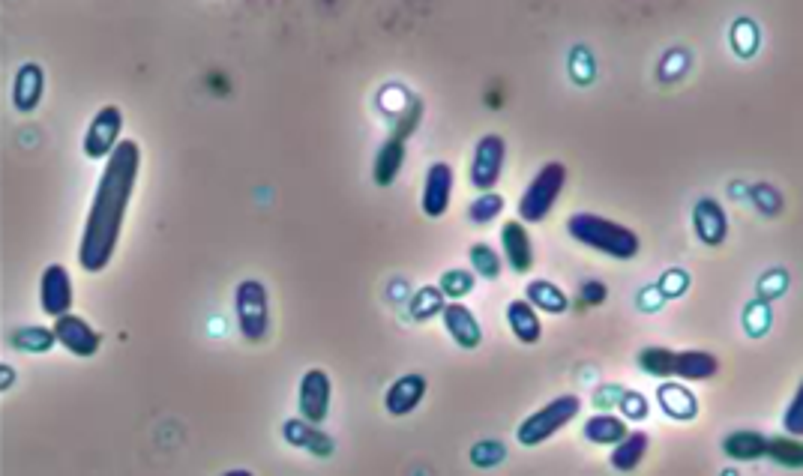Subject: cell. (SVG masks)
Returning <instances> with one entry per match:
<instances>
[{
	"instance_id": "cell-33",
	"label": "cell",
	"mask_w": 803,
	"mask_h": 476,
	"mask_svg": "<svg viewBox=\"0 0 803 476\" xmlns=\"http://www.w3.org/2000/svg\"><path fill=\"white\" fill-rule=\"evenodd\" d=\"M504 456H507V450H504L501 441H483V444H477L471 450V462L480 465V468H492V465L504 462Z\"/></svg>"
},
{
	"instance_id": "cell-7",
	"label": "cell",
	"mask_w": 803,
	"mask_h": 476,
	"mask_svg": "<svg viewBox=\"0 0 803 476\" xmlns=\"http://www.w3.org/2000/svg\"><path fill=\"white\" fill-rule=\"evenodd\" d=\"M504 159H507V141L498 132H489L477 141L474 156H471V168H468V180L474 189L489 192L498 186L501 174H504Z\"/></svg>"
},
{
	"instance_id": "cell-25",
	"label": "cell",
	"mask_w": 803,
	"mask_h": 476,
	"mask_svg": "<svg viewBox=\"0 0 803 476\" xmlns=\"http://www.w3.org/2000/svg\"><path fill=\"white\" fill-rule=\"evenodd\" d=\"M627 420L615 417V414H594L591 420H585L582 435L585 441L597 444V447H615L624 435H627Z\"/></svg>"
},
{
	"instance_id": "cell-29",
	"label": "cell",
	"mask_w": 803,
	"mask_h": 476,
	"mask_svg": "<svg viewBox=\"0 0 803 476\" xmlns=\"http://www.w3.org/2000/svg\"><path fill=\"white\" fill-rule=\"evenodd\" d=\"M504 207H507L504 195L489 189V192H480V195L468 204V219H471L474 225H489V222H495V219L504 213Z\"/></svg>"
},
{
	"instance_id": "cell-24",
	"label": "cell",
	"mask_w": 803,
	"mask_h": 476,
	"mask_svg": "<svg viewBox=\"0 0 803 476\" xmlns=\"http://www.w3.org/2000/svg\"><path fill=\"white\" fill-rule=\"evenodd\" d=\"M6 345L15 348V351H21V354H48V351L57 345V333H54V327L48 330V327H33V324H27V327H15V330H9Z\"/></svg>"
},
{
	"instance_id": "cell-38",
	"label": "cell",
	"mask_w": 803,
	"mask_h": 476,
	"mask_svg": "<svg viewBox=\"0 0 803 476\" xmlns=\"http://www.w3.org/2000/svg\"><path fill=\"white\" fill-rule=\"evenodd\" d=\"M9 381H12V372H9V369H6V366H3V390H6V387H9Z\"/></svg>"
},
{
	"instance_id": "cell-32",
	"label": "cell",
	"mask_w": 803,
	"mask_h": 476,
	"mask_svg": "<svg viewBox=\"0 0 803 476\" xmlns=\"http://www.w3.org/2000/svg\"><path fill=\"white\" fill-rule=\"evenodd\" d=\"M474 285H477V273H474V270H447V273H441V279H438V288H441L444 297H450V300H462L465 294L474 291Z\"/></svg>"
},
{
	"instance_id": "cell-36",
	"label": "cell",
	"mask_w": 803,
	"mask_h": 476,
	"mask_svg": "<svg viewBox=\"0 0 803 476\" xmlns=\"http://www.w3.org/2000/svg\"><path fill=\"white\" fill-rule=\"evenodd\" d=\"M603 300H606V285L600 279L582 282V291H579V303L582 306H600Z\"/></svg>"
},
{
	"instance_id": "cell-13",
	"label": "cell",
	"mask_w": 803,
	"mask_h": 476,
	"mask_svg": "<svg viewBox=\"0 0 803 476\" xmlns=\"http://www.w3.org/2000/svg\"><path fill=\"white\" fill-rule=\"evenodd\" d=\"M501 249H504V264H510L513 273H531L534 270V243L528 234V225L522 219H510L501 228Z\"/></svg>"
},
{
	"instance_id": "cell-34",
	"label": "cell",
	"mask_w": 803,
	"mask_h": 476,
	"mask_svg": "<svg viewBox=\"0 0 803 476\" xmlns=\"http://www.w3.org/2000/svg\"><path fill=\"white\" fill-rule=\"evenodd\" d=\"M621 405V411H624V417L627 420H645L648 414H651V408H648V399L642 396V393H621V399H618Z\"/></svg>"
},
{
	"instance_id": "cell-18",
	"label": "cell",
	"mask_w": 803,
	"mask_h": 476,
	"mask_svg": "<svg viewBox=\"0 0 803 476\" xmlns=\"http://www.w3.org/2000/svg\"><path fill=\"white\" fill-rule=\"evenodd\" d=\"M507 324L513 330V336L522 342V345H537L543 339V321H540V312L528 303V300H513L507 306Z\"/></svg>"
},
{
	"instance_id": "cell-3",
	"label": "cell",
	"mask_w": 803,
	"mask_h": 476,
	"mask_svg": "<svg viewBox=\"0 0 803 476\" xmlns=\"http://www.w3.org/2000/svg\"><path fill=\"white\" fill-rule=\"evenodd\" d=\"M564 186H567V165H564V162H546V165L531 177L528 189H525L522 198H519V219H522L525 225H537V222H543V219L555 210V204H558Z\"/></svg>"
},
{
	"instance_id": "cell-11",
	"label": "cell",
	"mask_w": 803,
	"mask_h": 476,
	"mask_svg": "<svg viewBox=\"0 0 803 476\" xmlns=\"http://www.w3.org/2000/svg\"><path fill=\"white\" fill-rule=\"evenodd\" d=\"M54 333H57V345H63L72 357H81V360H90L102 345V336L84 318L72 312L54 318Z\"/></svg>"
},
{
	"instance_id": "cell-15",
	"label": "cell",
	"mask_w": 803,
	"mask_h": 476,
	"mask_svg": "<svg viewBox=\"0 0 803 476\" xmlns=\"http://www.w3.org/2000/svg\"><path fill=\"white\" fill-rule=\"evenodd\" d=\"M429 381L423 375H402L396 378L387 393H384V408L390 417H408L420 408V402L426 399Z\"/></svg>"
},
{
	"instance_id": "cell-12",
	"label": "cell",
	"mask_w": 803,
	"mask_h": 476,
	"mask_svg": "<svg viewBox=\"0 0 803 476\" xmlns=\"http://www.w3.org/2000/svg\"><path fill=\"white\" fill-rule=\"evenodd\" d=\"M441 321H444V330L450 333V339L465 348V351H474L483 345V327L477 321V315L462 303V300H450L444 303L441 309Z\"/></svg>"
},
{
	"instance_id": "cell-31",
	"label": "cell",
	"mask_w": 803,
	"mask_h": 476,
	"mask_svg": "<svg viewBox=\"0 0 803 476\" xmlns=\"http://www.w3.org/2000/svg\"><path fill=\"white\" fill-rule=\"evenodd\" d=\"M444 303H447V300H444V291H441L438 285H426V288H420V291L414 294V300H411V318L423 324V321L441 315Z\"/></svg>"
},
{
	"instance_id": "cell-27",
	"label": "cell",
	"mask_w": 803,
	"mask_h": 476,
	"mask_svg": "<svg viewBox=\"0 0 803 476\" xmlns=\"http://www.w3.org/2000/svg\"><path fill=\"white\" fill-rule=\"evenodd\" d=\"M765 459H771L774 465H783V468H801L803 465L801 438H795V435L768 438V444H765Z\"/></svg>"
},
{
	"instance_id": "cell-23",
	"label": "cell",
	"mask_w": 803,
	"mask_h": 476,
	"mask_svg": "<svg viewBox=\"0 0 803 476\" xmlns=\"http://www.w3.org/2000/svg\"><path fill=\"white\" fill-rule=\"evenodd\" d=\"M657 399L672 420H696L699 414V399L684 384H660Z\"/></svg>"
},
{
	"instance_id": "cell-2",
	"label": "cell",
	"mask_w": 803,
	"mask_h": 476,
	"mask_svg": "<svg viewBox=\"0 0 803 476\" xmlns=\"http://www.w3.org/2000/svg\"><path fill=\"white\" fill-rule=\"evenodd\" d=\"M567 231L576 243L594 252H603L615 261H633L642 249V240L633 228L612 222L606 216H597V213H573L567 222Z\"/></svg>"
},
{
	"instance_id": "cell-17",
	"label": "cell",
	"mask_w": 803,
	"mask_h": 476,
	"mask_svg": "<svg viewBox=\"0 0 803 476\" xmlns=\"http://www.w3.org/2000/svg\"><path fill=\"white\" fill-rule=\"evenodd\" d=\"M693 228L699 234L702 243L708 246H720L729 234V219H726V210L720 201L714 198H702L693 210Z\"/></svg>"
},
{
	"instance_id": "cell-28",
	"label": "cell",
	"mask_w": 803,
	"mask_h": 476,
	"mask_svg": "<svg viewBox=\"0 0 803 476\" xmlns=\"http://www.w3.org/2000/svg\"><path fill=\"white\" fill-rule=\"evenodd\" d=\"M639 369L648 372L651 378H675V351L663 348V345H651L645 351H639Z\"/></svg>"
},
{
	"instance_id": "cell-19",
	"label": "cell",
	"mask_w": 803,
	"mask_h": 476,
	"mask_svg": "<svg viewBox=\"0 0 803 476\" xmlns=\"http://www.w3.org/2000/svg\"><path fill=\"white\" fill-rule=\"evenodd\" d=\"M405 153H408V150H405V138L390 135V138L381 144L378 156H375L372 180H375L378 186H393L396 177H399V171H402V165H405Z\"/></svg>"
},
{
	"instance_id": "cell-22",
	"label": "cell",
	"mask_w": 803,
	"mask_h": 476,
	"mask_svg": "<svg viewBox=\"0 0 803 476\" xmlns=\"http://www.w3.org/2000/svg\"><path fill=\"white\" fill-rule=\"evenodd\" d=\"M648 447H651V438L645 435V432H627L618 444H615V450H612V468L618 471V474H633L639 465H642V459L648 456Z\"/></svg>"
},
{
	"instance_id": "cell-26",
	"label": "cell",
	"mask_w": 803,
	"mask_h": 476,
	"mask_svg": "<svg viewBox=\"0 0 803 476\" xmlns=\"http://www.w3.org/2000/svg\"><path fill=\"white\" fill-rule=\"evenodd\" d=\"M765 444H768V438L762 432L741 429V432H729L723 438V453L735 462H756V459H765Z\"/></svg>"
},
{
	"instance_id": "cell-10",
	"label": "cell",
	"mask_w": 803,
	"mask_h": 476,
	"mask_svg": "<svg viewBox=\"0 0 803 476\" xmlns=\"http://www.w3.org/2000/svg\"><path fill=\"white\" fill-rule=\"evenodd\" d=\"M72 300H75V291H72V276L63 264H48L42 270V279H39V306L45 315L51 318H60L66 312H72Z\"/></svg>"
},
{
	"instance_id": "cell-4",
	"label": "cell",
	"mask_w": 803,
	"mask_h": 476,
	"mask_svg": "<svg viewBox=\"0 0 803 476\" xmlns=\"http://www.w3.org/2000/svg\"><path fill=\"white\" fill-rule=\"evenodd\" d=\"M582 414V399L567 393V396H558L552 399L549 405H543L540 411H534L528 420L519 423L516 429V441L522 447H540L546 444L549 438H555L561 429H567L576 417Z\"/></svg>"
},
{
	"instance_id": "cell-5",
	"label": "cell",
	"mask_w": 803,
	"mask_h": 476,
	"mask_svg": "<svg viewBox=\"0 0 803 476\" xmlns=\"http://www.w3.org/2000/svg\"><path fill=\"white\" fill-rule=\"evenodd\" d=\"M234 315H237V330L246 342L258 345L270 333V297L264 282L258 279H243L234 291Z\"/></svg>"
},
{
	"instance_id": "cell-14",
	"label": "cell",
	"mask_w": 803,
	"mask_h": 476,
	"mask_svg": "<svg viewBox=\"0 0 803 476\" xmlns=\"http://www.w3.org/2000/svg\"><path fill=\"white\" fill-rule=\"evenodd\" d=\"M42 96H45V69L39 63H33V60L21 63L15 69V78H12V105H15V111H21V114L36 111Z\"/></svg>"
},
{
	"instance_id": "cell-30",
	"label": "cell",
	"mask_w": 803,
	"mask_h": 476,
	"mask_svg": "<svg viewBox=\"0 0 803 476\" xmlns=\"http://www.w3.org/2000/svg\"><path fill=\"white\" fill-rule=\"evenodd\" d=\"M468 258H471V270L480 276V279H498L501 273H504V258L492 249V246H486V243H477V246H471V252H468Z\"/></svg>"
},
{
	"instance_id": "cell-20",
	"label": "cell",
	"mask_w": 803,
	"mask_h": 476,
	"mask_svg": "<svg viewBox=\"0 0 803 476\" xmlns=\"http://www.w3.org/2000/svg\"><path fill=\"white\" fill-rule=\"evenodd\" d=\"M525 300L537 312H546V315H564L570 309V294L564 288H558L555 282H549V279H531L528 291H525Z\"/></svg>"
},
{
	"instance_id": "cell-16",
	"label": "cell",
	"mask_w": 803,
	"mask_h": 476,
	"mask_svg": "<svg viewBox=\"0 0 803 476\" xmlns=\"http://www.w3.org/2000/svg\"><path fill=\"white\" fill-rule=\"evenodd\" d=\"M282 435H285V441H288L291 447H297V450H309V453L318 456V459H327V456H333V450H336L333 438H330L327 432H321L318 423H309L306 417L285 420Z\"/></svg>"
},
{
	"instance_id": "cell-1",
	"label": "cell",
	"mask_w": 803,
	"mask_h": 476,
	"mask_svg": "<svg viewBox=\"0 0 803 476\" xmlns=\"http://www.w3.org/2000/svg\"><path fill=\"white\" fill-rule=\"evenodd\" d=\"M138 174H141V147L138 141L123 138L114 147V153L105 159V168L99 174V183L87 210V222L81 231V243H78V264L84 273H102L111 264L114 249L120 243V231L126 222L132 192L138 186Z\"/></svg>"
},
{
	"instance_id": "cell-37",
	"label": "cell",
	"mask_w": 803,
	"mask_h": 476,
	"mask_svg": "<svg viewBox=\"0 0 803 476\" xmlns=\"http://www.w3.org/2000/svg\"><path fill=\"white\" fill-rule=\"evenodd\" d=\"M672 279H675V282L663 279V285H660V288H663V294H669V297H678V294H681V291L687 288V276L675 270V273H672Z\"/></svg>"
},
{
	"instance_id": "cell-35",
	"label": "cell",
	"mask_w": 803,
	"mask_h": 476,
	"mask_svg": "<svg viewBox=\"0 0 803 476\" xmlns=\"http://www.w3.org/2000/svg\"><path fill=\"white\" fill-rule=\"evenodd\" d=\"M783 426H786V432H789V435H795V438H801L803 435V393L801 390L792 396V405H789V411H786V417H783Z\"/></svg>"
},
{
	"instance_id": "cell-21",
	"label": "cell",
	"mask_w": 803,
	"mask_h": 476,
	"mask_svg": "<svg viewBox=\"0 0 803 476\" xmlns=\"http://www.w3.org/2000/svg\"><path fill=\"white\" fill-rule=\"evenodd\" d=\"M720 372V360L711 351H675V378L711 381Z\"/></svg>"
},
{
	"instance_id": "cell-8",
	"label": "cell",
	"mask_w": 803,
	"mask_h": 476,
	"mask_svg": "<svg viewBox=\"0 0 803 476\" xmlns=\"http://www.w3.org/2000/svg\"><path fill=\"white\" fill-rule=\"evenodd\" d=\"M330 399H333V384L330 375L324 369H309L300 378V390H297V408L300 417H306L309 423H324L330 414Z\"/></svg>"
},
{
	"instance_id": "cell-6",
	"label": "cell",
	"mask_w": 803,
	"mask_h": 476,
	"mask_svg": "<svg viewBox=\"0 0 803 476\" xmlns=\"http://www.w3.org/2000/svg\"><path fill=\"white\" fill-rule=\"evenodd\" d=\"M120 135H123V111L117 105H102L84 129L81 150L87 159L105 162L114 153V147L123 141Z\"/></svg>"
},
{
	"instance_id": "cell-9",
	"label": "cell",
	"mask_w": 803,
	"mask_h": 476,
	"mask_svg": "<svg viewBox=\"0 0 803 476\" xmlns=\"http://www.w3.org/2000/svg\"><path fill=\"white\" fill-rule=\"evenodd\" d=\"M453 186H456V174L450 162H432L423 180V195H420V207L429 219H441L450 210L453 201Z\"/></svg>"
}]
</instances>
